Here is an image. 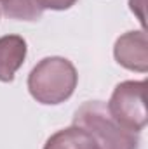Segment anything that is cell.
I'll return each mask as SVG.
<instances>
[{"instance_id":"obj_1","label":"cell","mask_w":148,"mask_h":149,"mask_svg":"<svg viewBox=\"0 0 148 149\" xmlns=\"http://www.w3.org/2000/svg\"><path fill=\"white\" fill-rule=\"evenodd\" d=\"M78 83V74L73 63L66 57H44L33 66L26 85L30 95L45 106H56L73 95Z\"/></svg>"},{"instance_id":"obj_2","label":"cell","mask_w":148,"mask_h":149,"mask_svg":"<svg viewBox=\"0 0 148 149\" xmlns=\"http://www.w3.org/2000/svg\"><path fill=\"white\" fill-rule=\"evenodd\" d=\"M73 125L87 130L99 149H140V134L120 127L103 101H87L73 114Z\"/></svg>"},{"instance_id":"obj_3","label":"cell","mask_w":148,"mask_h":149,"mask_svg":"<svg viewBox=\"0 0 148 149\" xmlns=\"http://www.w3.org/2000/svg\"><path fill=\"white\" fill-rule=\"evenodd\" d=\"M145 80H125L118 83L111 92L106 109L110 116L125 130L140 134L147 127L148 116L145 106Z\"/></svg>"},{"instance_id":"obj_4","label":"cell","mask_w":148,"mask_h":149,"mask_svg":"<svg viewBox=\"0 0 148 149\" xmlns=\"http://www.w3.org/2000/svg\"><path fill=\"white\" fill-rule=\"evenodd\" d=\"M113 57L115 61L136 73H147L148 71V40L147 30L138 31H127L115 40L113 45Z\"/></svg>"},{"instance_id":"obj_5","label":"cell","mask_w":148,"mask_h":149,"mask_svg":"<svg viewBox=\"0 0 148 149\" xmlns=\"http://www.w3.org/2000/svg\"><path fill=\"white\" fill-rule=\"evenodd\" d=\"M28 54L26 40L19 35L0 37V81L11 83Z\"/></svg>"},{"instance_id":"obj_6","label":"cell","mask_w":148,"mask_h":149,"mask_svg":"<svg viewBox=\"0 0 148 149\" xmlns=\"http://www.w3.org/2000/svg\"><path fill=\"white\" fill-rule=\"evenodd\" d=\"M44 149H99V148H98V142L94 141V137L87 130H84L77 125H72V127L61 128L56 134H52L45 141Z\"/></svg>"},{"instance_id":"obj_7","label":"cell","mask_w":148,"mask_h":149,"mask_svg":"<svg viewBox=\"0 0 148 149\" xmlns=\"http://www.w3.org/2000/svg\"><path fill=\"white\" fill-rule=\"evenodd\" d=\"M0 5L7 17L18 21H38L44 14L35 0H5Z\"/></svg>"},{"instance_id":"obj_8","label":"cell","mask_w":148,"mask_h":149,"mask_svg":"<svg viewBox=\"0 0 148 149\" xmlns=\"http://www.w3.org/2000/svg\"><path fill=\"white\" fill-rule=\"evenodd\" d=\"M37 5L42 10H66L70 7H73L77 0H35Z\"/></svg>"},{"instance_id":"obj_9","label":"cell","mask_w":148,"mask_h":149,"mask_svg":"<svg viewBox=\"0 0 148 149\" xmlns=\"http://www.w3.org/2000/svg\"><path fill=\"white\" fill-rule=\"evenodd\" d=\"M145 3H147V0H129V9L132 14H136L143 30H145Z\"/></svg>"},{"instance_id":"obj_10","label":"cell","mask_w":148,"mask_h":149,"mask_svg":"<svg viewBox=\"0 0 148 149\" xmlns=\"http://www.w3.org/2000/svg\"><path fill=\"white\" fill-rule=\"evenodd\" d=\"M4 2H5V0H0V3H4Z\"/></svg>"}]
</instances>
